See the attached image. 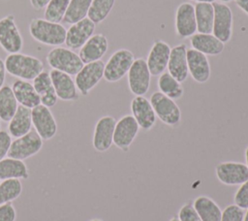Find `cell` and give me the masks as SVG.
<instances>
[{
  "label": "cell",
  "instance_id": "1",
  "mask_svg": "<svg viewBox=\"0 0 248 221\" xmlns=\"http://www.w3.org/2000/svg\"><path fill=\"white\" fill-rule=\"evenodd\" d=\"M4 62L6 71L11 76L23 80H33L44 71V63L41 59L20 52L10 53Z\"/></svg>",
  "mask_w": 248,
  "mask_h": 221
},
{
  "label": "cell",
  "instance_id": "2",
  "mask_svg": "<svg viewBox=\"0 0 248 221\" xmlns=\"http://www.w3.org/2000/svg\"><path fill=\"white\" fill-rule=\"evenodd\" d=\"M31 37L46 46H61L65 43L67 29L60 23L45 18H33L28 26Z\"/></svg>",
  "mask_w": 248,
  "mask_h": 221
},
{
  "label": "cell",
  "instance_id": "3",
  "mask_svg": "<svg viewBox=\"0 0 248 221\" xmlns=\"http://www.w3.org/2000/svg\"><path fill=\"white\" fill-rule=\"evenodd\" d=\"M46 59L52 69L70 76H76L84 65L78 53H76L73 49L62 47H56L50 49Z\"/></svg>",
  "mask_w": 248,
  "mask_h": 221
},
{
  "label": "cell",
  "instance_id": "4",
  "mask_svg": "<svg viewBox=\"0 0 248 221\" xmlns=\"http://www.w3.org/2000/svg\"><path fill=\"white\" fill-rule=\"evenodd\" d=\"M135 60L134 53L127 48L115 50L107 63L104 69V79L108 82H116L128 74Z\"/></svg>",
  "mask_w": 248,
  "mask_h": 221
},
{
  "label": "cell",
  "instance_id": "5",
  "mask_svg": "<svg viewBox=\"0 0 248 221\" xmlns=\"http://www.w3.org/2000/svg\"><path fill=\"white\" fill-rule=\"evenodd\" d=\"M150 103L156 116L166 125L176 126L181 120V110L174 100L160 91H155L150 97Z\"/></svg>",
  "mask_w": 248,
  "mask_h": 221
},
{
  "label": "cell",
  "instance_id": "6",
  "mask_svg": "<svg viewBox=\"0 0 248 221\" xmlns=\"http://www.w3.org/2000/svg\"><path fill=\"white\" fill-rule=\"evenodd\" d=\"M0 47L8 53L20 52L23 47V38L12 14L0 18Z\"/></svg>",
  "mask_w": 248,
  "mask_h": 221
},
{
  "label": "cell",
  "instance_id": "7",
  "mask_svg": "<svg viewBox=\"0 0 248 221\" xmlns=\"http://www.w3.org/2000/svg\"><path fill=\"white\" fill-rule=\"evenodd\" d=\"M128 86L135 96H144L150 87L151 74L146 64V60L136 58L128 71Z\"/></svg>",
  "mask_w": 248,
  "mask_h": 221
},
{
  "label": "cell",
  "instance_id": "8",
  "mask_svg": "<svg viewBox=\"0 0 248 221\" xmlns=\"http://www.w3.org/2000/svg\"><path fill=\"white\" fill-rule=\"evenodd\" d=\"M43 147V140L36 131H30L26 135L16 138L12 142L8 157L25 160L37 154Z\"/></svg>",
  "mask_w": 248,
  "mask_h": 221
},
{
  "label": "cell",
  "instance_id": "9",
  "mask_svg": "<svg viewBox=\"0 0 248 221\" xmlns=\"http://www.w3.org/2000/svg\"><path fill=\"white\" fill-rule=\"evenodd\" d=\"M105 63L102 60L84 64L80 71L76 75L75 83L78 91L86 96L104 78Z\"/></svg>",
  "mask_w": 248,
  "mask_h": 221
},
{
  "label": "cell",
  "instance_id": "10",
  "mask_svg": "<svg viewBox=\"0 0 248 221\" xmlns=\"http://www.w3.org/2000/svg\"><path fill=\"white\" fill-rule=\"evenodd\" d=\"M212 5L214 8L212 34L222 43L226 44L230 42L232 36V12L225 3L214 2Z\"/></svg>",
  "mask_w": 248,
  "mask_h": 221
},
{
  "label": "cell",
  "instance_id": "11",
  "mask_svg": "<svg viewBox=\"0 0 248 221\" xmlns=\"http://www.w3.org/2000/svg\"><path fill=\"white\" fill-rule=\"evenodd\" d=\"M32 125L42 140L48 141L57 133V123L49 108L39 105L31 110Z\"/></svg>",
  "mask_w": 248,
  "mask_h": 221
},
{
  "label": "cell",
  "instance_id": "12",
  "mask_svg": "<svg viewBox=\"0 0 248 221\" xmlns=\"http://www.w3.org/2000/svg\"><path fill=\"white\" fill-rule=\"evenodd\" d=\"M140 130V126L131 114L122 116L116 121L113 133V144L123 151H127L133 143Z\"/></svg>",
  "mask_w": 248,
  "mask_h": 221
},
{
  "label": "cell",
  "instance_id": "13",
  "mask_svg": "<svg viewBox=\"0 0 248 221\" xmlns=\"http://www.w3.org/2000/svg\"><path fill=\"white\" fill-rule=\"evenodd\" d=\"M176 35L180 38H190L197 33L195 6L189 2H183L176 8L174 16Z\"/></svg>",
  "mask_w": 248,
  "mask_h": 221
},
{
  "label": "cell",
  "instance_id": "14",
  "mask_svg": "<svg viewBox=\"0 0 248 221\" xmlns=\"http://www.w3.org/2000/svg\"><path fill=\"white\" fill-rule=\"evenodd\" d=\"M116 120L110 115L102 116L95 124L92 144L96 151L105 152L113 143V133Z\"/></svg>",
  "mask_w": 248,
  "mask_h": 221
},
{
  "label": "cell",
  "instance_id": "15",
  "mask_svg": "<svg viewBox=\"0 0 248 221\" xmlns=\"http://www.w3.org/2000/svg\"><path fill=\"white\" fill-rule=\"evenodd\" d=\"M218 180L226 185H240L248 180V168L240 162H222L215 168Z\"/></svg>",
  "mask_w": 248,
  "mask_h": 221
},
{
  "label": "cell",
  "instance_id": "16",
  "mask_svg": "<svg viewBox=\"0 0 248 221\" xmlns=\"http://www.w3.org/2000/svg\"><path fill=\"white\" fill-rule=\"evenodd\" d=\"M96 24L88 17L72 24L66 32L65 44L70 49L80 48L94 35Z\"/></svg>",
  "mask_w": 248,
  "mask_h": 221
},
{
  "label": "cell",
  "instance_id": "17",
  "mask_svg": "<svg viewBox=\"0 0 248 221\" xmlns=\"http://www.w3.org/2000/svg\"><path fill=\"white\" fill-rule=\"evenodd\" d=\"M170 53V47L163 40H157L153 43L147 58L146 64L151 76H160L168 66Z\"/></svg>",
  "mask_w": 248,
  "mask_h": 221
},
{
  "label": "cell",
  "instance_id": "18",
  "mask_svg": "<svg viewBox=\"0 0 248 221\" xmlns=\"http://www.w3.org/2000/svg\"><path fill=\"white\" fill-rule=\"evenodd\" d=\"M187 46L179 44L170 48V58L168 62V73L179 82H183L189 76L187 62Z\"/></svg>",
  "mask_w": 248,
  "mask_h": 221
},
{
  "label": "cell",
  "instance_id": "19",
  "mask_svg": "<svg viewBox=\"0 0 248 221\" xmlns=\"http://www.w3.org/2000/svg\"><path fill=\"white\" fill-rule=\"evenodd\" d=\"M131 111L140 128L148 131L155 125L157 116L146 97L135 96L131 101Z\"/></svg>",
  "mask_w": 248,
  "mask_h": 221
},
{
  "label": "cell",
  "instance_id": "20",
  "mask_svg": "<svg viewBox=\"0 0 248 221\" xmlns=\"http://www.w3.org/2000/svg\"><path fill=\"white\" fill-rule=\"evenodd\" d=\"M188 70L192 79L199 83H205L211 75L210 64L205 54L194 49L187 50Z\"/></svg>",
  "mask_w": 248,
  "mask_h": 221
},
{
  "label": "cell",
  "instance_id": "21",
  "mask_svg": "<svg viewBox=\"0 0 248 221\" xmlns=\"http://www.w3.org/2000/svg\"><path fill=\"white\" fill-rule=\"evenodd\" d=\"M108 49V41L104 34H94L79 48L78 56L83 64L101 60Z\"/></svg>",
  "mask_w": 248,
  "mask_h": 221
},
{
  "label": "cell",
  "instance_id": "22",
  "mask_svg": "<svg viewBox=\"0 0 248 221\" xmlns=\"http://www.w3.org/2000/svg\"><path fill=\"white\" fill-rule=\"evenodd\" d=\"M49 76L58 99L62 101H76L78 99V88L70 75L52 69Z\"/></svg>",
  "mask_w": 248,
  "mask_h": 221
},
{
  "label": "cell",
  "instance_id": "23",
  "mask_svg": "<svg viewBox=\"0 0 248 221\" xmlns=\"http://www.w3.org/2000/svg\"><path fill=\"white\" fill-rule=\"evenodd\" d=\"M12 90L20 106L32 110L33 108L41 105V100L38 93L36 92L33 84L28 80L17 79L13 82Z\"/></svg>",
  "mask_w": 248,
  "mask_h": 221
},
{
  "label": "cell",
  "instance_id": "24",
  "mask_svg": "<svg viewBox=\"0 0 248 221\" xmlns=\"http://www.w3.org/2000/svg\"><path fill=\"white\" fill-rule=\"evenodd\" d=\"M192 48L207 55H219L225 48V44L218 40L212 33H196L190 37Z\"/></svg>",
  "mask_w": 248,
  "mask_h": 221
},
{
  "label": "cell",
  "instance_id": "25",
  "mask_svg": "<svg viewBox=\"0 0 248 221\" xmlns=\"http://www.w3.org/2000/svg\"><path fill=\"white\" fill-rule=\"evenodd\" d=\"M33 86L38 93L41 105L51 108L57 103V96L49 76V73L43 71L33 79Z\"/></svg>",
  "mask_w": 248,
  "mask_h": 221
},
{
  "label": "cell",
  "instance_id": "26",
  "mask_svg": "<svg viewBox=\"0 0 248 221\" xmlns=\"http://www.w3.org/2000/svg\"><path fill=\"white\" fill-rule=\"evenodd\" d=\"M32 126L31 110L19 105L16 113L9 121L8 132L11 137L16 139L29 133Z\"/></svg>",
  "mask_w": 248,
  "mask_h": 221
},
{
  "label": "cell",
  "instance_id": "27",
  "mask_svg": "<svg viewBox=\"0 0 248 221\" xmlns=\"http://www.w3.org/2000/svg\"><path fill=\"white\" fill-rule=\"evenodd\" d=\"M28 177L29 172L22 160L7 157L0 161V180L11 178L27 179Z\"/></svg>",
  "mask_w": 248,
  "mask_h": 221
},
{
  "label": "cell",
  "instance_id": "28",
  "mask_svg": "<svg viewBox=\"0 0 248 221\" xmlns=\"http://www.w3.org/2000/svg\"><path fill=\"white\" fill-rule=\"evenodd\" d=\"M193 205L202 221H220L222 210L219 205L209 197L199 196Z\"/></svg>",
  "mask_w": 248,
  "mask_h": 221
},
{
  "label": "cell",
  "instance_id": "29",
  "mask_svg": "<svg viewBox=\"0 0 248 221\" xmlns=\"http://www.w3.org/2000/svg\"><path fill=\"white\" fill-rule=\"evenodd\" d=\"M195 16L198 33L211 34L214 19V8L211 3H197Z\"/></svg>",
  "mask_w": 248,
  "mask_h": 221
},
{
  "label": "cell",
  "instance_id": "30",
  "mask_svg": "<svg viewBox=\"0 0 248 221\" xmlns=\"http://www.w3.org/2000/svg\"><path fill=\"white\" fill-rule=\"evenodd\" d=\"M17 101L9 85L0 88V120L9 122L17 110Z\"/></svg>",
  "mask_w": 248,
  "mask_h": 221
},
{
  "label": "cell",
  "instance_id": "31",
  "mask_svg": "<svg viewBox=\"0 0 248 221\" xmlns=\"http://www.w3.org/2000/svg\"><path fill=\"white\" fill-rule=\"evenodd\" d=\"M157 86L161 93L172 100L180 99L184 93L181 82L176 80L168 72H164L159 76Z\"/></svg>",
  "mask_w": 248,
  "mask_h": 221
},
{
  "label": "cell",
  "instance_id": "32",
  "mask_svg": "<svg viewBox=\"0 0 248 221\" xmlns=\"http://www.w3.org/2000/svg\"><path fill=\"white\" fill-rule=\"evenodd\" d=\"M91 2L92 0H70L63 22L72 25L87 17Z\"/></svg>",
  "mask_w": 248,
  "mask_h": 221
},
{
  "label": "cell",
  "instance_id": "33",
  "mask_svg": "<svg viewBox=\"0 0 248 221\" xmlns=\"http://www.w3.org/2000/svg\"><path fill=\"white\" fill-rule=\"evenodd\" d=\"M115 0H92L87 17L95 24L103 22L114 6Z\"/></svg>",
  "mask_w": 248,
  "mask_h": 221
},
{
  "label": "cell",
  "instance_id": "34",
  "mask_svg": "<svg viewBox=\"0 0 248 221\" xmlns=\"http://www.w3.org/2000/svg\"><path fill=\"white\" fill-rule=\"evenodd\" d=\"M22 192V183L17 178L5 179L0 182V205L17 199Z\"/></svg>",
  "mask_w": 248,
  "mask_h": 221
},
{
  "label": "cell",
  "instance_id": "35",
  "mask_svg": "<svg viewBox=\"0 0 248 221\" xmlns=\"http://www.w3.org/2000/svg\"><path fill=\"white\" fill-rule=\"evenodd\" d=\"M70 0H50L45 8V19L59 23L63 20Z\"/></svg>",
  "mask_w": 248,
  "mask_h": 221
},
{
  "label": "cell",
  "instance_id": "36",
  "mask_svg": "<svg viewBox=\"0 0 248 221\" xmlns=\"http://www.w3.org/2000/svg\"><path fill=\"white\" fill-rule=\"evenodd\" d=\"M244 209L236 205H230L222 211L220 221H243Z\"/></svg>",
  "mask_w": 248,
  "mask_h": 221
},
{
  "label": "cell",
  "instance_id": "37",
  "mask_svg": "<svg viewBox=\"0 0 248 221\" xmlns=\"http://www.w3.org/2000/svg\"><path fill=\"white\" fill-rule=\"evenodd\" d=\"M178 219L180 221H202L193 204L186 203L178 211Z\"/></svg>",
  "mask_w": 248,
  "mask_h": 221
},
{
  "label": "cell",
  "instance_id": "38",
  "mask_svg": "<svg viewBox=\"0 0 248 221\" xmlns=\"http://www.w3.org/2000/svg\"><path fill=\"white\" fill-rule=\"evenodd\" d=\"M234 205L242 209L248 208V180L240 184L239 188L236 190L233 197Z\"/></svg>",
  "mask_w": 248,
  "mask_h": 221
},
{
  "label": "cell",
  "instance_id": "39",
  "mask_svg": "<svg viewBox=\"0 0 248 221\" xmlns=\"http://www.w3.org/2000/svg\"><path fill=\"white\" fill-rule=\"evenodd\" d=\"M12 143V138L7 131L0 130V161L6 156H8V152Z\"/></svg>",
  "mask_w": 248,
  "mask_h": 221
},
{
  "label": "cell",
  "instance_id": "40",
  "mask_svg": "<svg viewBox=\"0 0 248 221\" xmlns=\"http://www.w3.org/2000/svg\"><path fill=\"white\" fill-rule=\"evenodd\" d=\"M16 211L11 203L0 205V221H16Z\"/></svg>",
  "mask_w": 248,
  "mask_h": 221
},
{
  "label": "cell",
  "instance_id": "41",
  "mask_svg": "<svg viewBox=\"0 0 248 221\" xmlns=\"http://www.w3.org/2000/svg\"><path fill=\"white\" fill-rule=\"evenodd\" d=\"M50 0H30V4L32 8L36 11L43 10L46 7V5L49 3Z\"/></svg>",
  "mask_w": 248,
  "mask_h": 221
},
{
  "label": "cell",
  "instance_id": "42",
  "mask_svg": "<svg viewBox=\"0 0 248 221\" xmlns=\"http://www.w3.org/2000/svg\"><path fill=\"white\" fill-rule=\"evenodd\" d=\"M6 67H5V62L0 58V88L4 85L5 82V78H6Z\"/></svg>",
  "mask_w": 248,
  "mask_h": 221
},
{
  "label": "cell",
  "instance_id": "43",
  "mask_svg": "<svg viewBox=\"0 0 248 221\" xmlns=\"http://www.w3.org/2000/svg\"><path fill=\"white\" fill-rule=\"evenodd\" d=\"M236 6L248 16V0H234Z\"/></svg>",
  "mask_w": 248,
  "mask_h": 221
},
{
  "label": "cell",
  "instance_id": "44",
  "mask_svg": "<svg viewBox=\"0 0 248 221\" xmlns=\"http://www.w3.org/2000/svg\"><path fill=\"white\" fill-rule=\"evenodd\" d=\"M191 1H194L197 3H211V4L216 2V0H191Z\"/></svg>",
  "mask_w": 248,
  "mask_h": 221
},
{
  "label": "cell",
  "instance_id": "45",
  "mask_svg": "<svg viewBox=\"0 0 248 221\" xmlns=\"http://www.w3.org/2000/svg\"><path fill=\"white\" fill-rule=\"evenodd\" d=\"M245 160H246V166H247V168H248V146L246 147V149H245Z\"/></svg>",
  "mask_w": 248,
  "mask_h": 221
},
{
  "label": "cell",
  "instance_id": "46",
  "mask_svg": "<svg viewBox=\"0 0 248 221\" xmlns=\"http://www.w3.org/2000/svg\"><path fill=\"white\" fill-rule=\"evenodd\" d=\"M243 221H248V208H247L246 212L244 213V219H243Z\"/></svg>",
  "mask_w": 248,
  "mask_h": 221
},
{
  "label": "cell",
  "instance_id": "47",
  "mask_svg": "<svg viewBox=\"0 0 248 221\" xmlns=\"http://www.w3.org/2000/svg\"><path fill=\"white\" fill-rule=\"evenodd\" d=\"M221 1V3H228V2H231V1H232V0H220Z\"/></svg>",
  "mask_w": 248,
  "mask_h": 221
},
{
  "label": "cell",
  "instance_id": "48",
  "mask_svg": "<svg viewBox=\"0 0 248 221\" xmlns=\"http://www.w3.org/2000/svg\"><path fill=\"white\" fill-rule=\"evenodd\" d=\"M170 221H180V220H179L178 218H175V217H174V218H171Z\"/></svg>",
  "mask_w": 248,
  "mask_h": 221
},
{
  "label": "cell",
  "instance_id": "49",
  "mask_svg": "<svg viewBox=\"0 0 248 221\" xmlns=\"http://www.w3.org/2000/svg\"><path fill=\"white\" fill-rule=\"evenodd\" d=\"M90 221H102L101 219H92V220H90Z\"/></svg>",
  "mask_w": 248,
  "mask_h": 221
},
{
  "label": "cell",
  "instance_id": "50",
  "mask_svg": "<svg viewBox=\"0 0 248 221\" xmlns=\"http://www.w3.org/2000/svg\"><path fill=\"white\" fill-rule=\"evenodd\" d=\"M0 128H1V120H0Z\"/></svg>",
  "mask_w": 248,
  "mask_h": 221
}]
</instances>
